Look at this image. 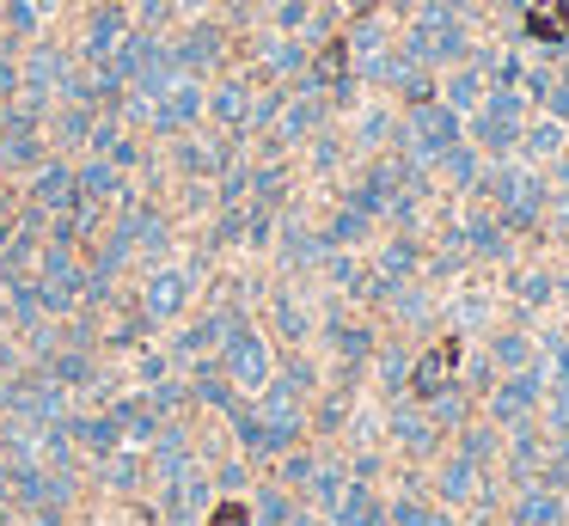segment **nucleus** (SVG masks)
<instances>
[{
  "label": "nucleus",
  "instance_id": "f257e3e1",
  "mask_svg": "<svg viewBox=\"0 0 569 526\" xmlns=\"http://www.w3.org/2000/svg\"><path fill=\"white\" fill-rule=\"evenodd\" d=\"M453 361H460V343L441 337V343H435V356H429L423 368H417V392H423V398H429V392H441V374H447Z\"/></svg>",
  "mask_w": 569,
  "mask_h": 526
},
{
  "label": "nucleus",
  "instance_id": "f03ea898",
  "mask_svg": "<svg viewBox=\"0 0 569 526\" xmlns=\"http://www.w3.org/2000/svg\"><path fill=\"white\" fill-rule=\"evenodd\" d=\"M214 526H245V508H239V502H226V508L214 514Z\"/></svg>",
  "mask_w": 569,
  "mask_h": 526
}]
</instances>
